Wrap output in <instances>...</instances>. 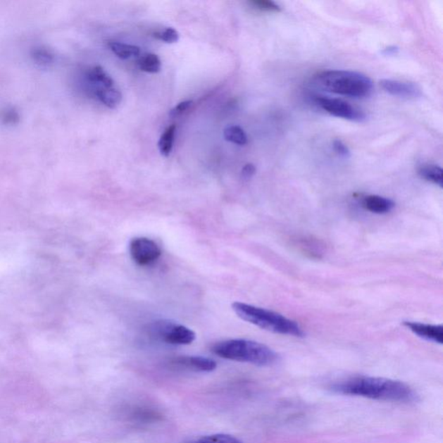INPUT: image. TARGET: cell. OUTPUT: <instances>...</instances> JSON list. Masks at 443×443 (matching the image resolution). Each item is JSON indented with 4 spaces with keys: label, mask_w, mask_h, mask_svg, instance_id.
Segmentation results:
<instances>
[{
    "label": "cell",
    "mask_w": 443,
    "mask_h": 443,
    "mask_svg": "<svg viewBox=\"0 0 443 443\" xmlns=\"http://www.w3.org/2000/svg\"><path fill=\"white\" fill-rule=\"evenodd\" d=\"M333 392L342 395L389 402L411 403L418 400V394L404 382L389 378L358 376L337 382L331 385Z\"/></svg>",
    "instance_id": "obj_1"
},
{
    "label": "cell",
    "mask_w": 443,
    "mask_h": 443,
    "mask_svg": "<svg viewBox=\"0 0 443 443\" xmlns=\"http://www.w3.org/2000/svg\"><path fill=\"white\" fill-rule=\"evenodd\" d=\"M211 351L222 358L257 366H271L279 361V355L270 347L249 339L225 340L215 344Z\"/></svg>",
    "instance_id": "obj_2"
},
{
    "label": "cell",
    "mask_w": 443,
    "mask_h": 443,
    "mask_svg": "<svg viewBox=\"0 0 443 443\" xmlns=\"http://www.w3.org/2000/svg\"><path fill=\"white\" fill-rule=\"evenodd\" d=\"M318 88L340 96L353 98L370 96L373 92V82L367 75L357 71L327 70L320 72L313 79Z\"/></svg>",
    "instance_id": "obj_3"
},
{
    "label": "cell",
    "mask_w": 443,
    "mask_h": 443,
    "mask_svg": "<svg viewBox=\"0 0 443 443\" xmlns=\"http://www.w3.org/2000/svg\"><path fill=\"white\" fill-rule=\"evenodd\" d=\"M232 309L240 319L264 330L298 338L305 336L304 331L297 321L281 313L242 302H234Z\"/></svg>",
    "instance_id": "obj_4"
},
{
    "label": "cell",
    "mask_w": 443,
    "mask_h": 443,
    "mask_svg": "<svg viewBox=\"0 0 443 443\" xmlns=\"http://www.w3.org/2000/svg\"><path fill=\"white\" fill-rule=\"evenodd\" d=\"M146 331L151 338L175 346L190 344L196 339L192 329L168 320L153 321L146 325Z\"/></svg>",
    "instance_id": "obj_5"
},
{
    "label": "cell",
    "mask_w": 443,
    "mask_h": 443,
    "mask_svg": "<svg viewBox=\"0 0 443 443\" xmlns=\"http://www.w3.org/2000/svg\"><path fill=\"white\" fill-rule=\"evenodd\" d=\"M316 102L324 111L338 118L355 123H363L366 119V113L361 109L338 98L318 96L316 98Z\"/></svg>",
    "instance_id": "obj_6"
},
{
    "label": "cell",
    "mask_w": 443,
    "mask_h": 443,
    "mask_svg": "<svg viewBox=\"0 0 443 443\" xmlns=\"http://www.w3.org/2000/svg\"><path fill=\"white\" fill-rule=\"evenodd\" d=\"M132 259L139 266L153 264L160 258L161 249L154 241L146 237H136L130 242Z\"/></svg>",
    "instance_id": "obj_7"
},
{
    "label": "cell",
    "mask_w": 443,
    "mask_h": 443,
    "mask_svg": "<svg viewBox=\"0 0 443 443\" xmlns=\"http://www.w3.org/2000/svg\"><path fill=\"white\" fill-rule=\"evenodd\" d=\"M173 368L191 370L195 373H211L217 369V363L213 359L201 356H180L170 361Z\"/></svg>",
    "instance_id": "obj_8"
},
{
    "label": "cell",
    "mask_w": 443,
    "mask_h": 443,
    "mask_svg": "<svg viewBox=\"0 0 443 443\" xmlns=\"http://www.w3.org/2000/svg\"><path fill=\"white\" fill-rule=\"evenodd\" d=\"M380 86L386 93L403 99H418L422 96L421 88L414 82L384 79L380 81Z\"/></svg>",
    "instance_id": "obj_9"
},
{
    "label": "cell",
    "mask_w": 443,
    "mask_h": 443,
    "mask_svg": "<svg viewBox=\"0 0 443 443\" xmlns=\"http://www.w3.org/2000/svg\"><path fill=\"white\" fill-rule=\"evenodd\" d=\"M404 325L420 338L440 344L443 342L442 325L424 324L415 323V321H404Z\"/></svg>",
    "instance_id": "obj_10"
},
{
    "label": "cell",
    "mask_w": 443,
    "mask_h": 443,
    "mask_svg": "<svg viewBox=\"0 0 443 443\" xmlns=\"http://www.w3.org/2000/svg\"><path fill=\"white\" fill-rule=\"evenodd\" d=\"M363 209L374 214L383 215L391 212L396 206L393 200L378 195H368L362 199Z\"/></svg>",
    "instance_id": "obj_11"
},
{
    "label": "cell",
    "mask_w": 443,
    "mask_h": 443,
    "mask_svg": "<svg viewBox=\"0 0 443 443\" xmlns=\"http://www.w3.org/2000/svg\"><path fill=\"white\" fill-rule=\"evenodd\" d=\"M87 79L91 85L98 86V88L111 89L113 85V81L111 75L101 66H96L88 71Z\"/></svg>",
    "instance_id": "obj_12"
},
{
    "label": "cell",
    "mask_w": 443,
    "mask_h": 443,
    "mask_svg": "<svg viewBox=\"0 0 443 443\" xmlns=\"http://www.w3.org/2000/svg\"><path fill=\"white\" fill-rule=\"evenodd\" d=\"M97 99L104 104L106 107L116 108L123 100V94L116 89L97 88L96 90Z\"/></svg>",
    "instance_id": "obj_13"
},
{
    "label": "cell",
    "mask_w": 443,
    "mask_h": 443,
    "mask_svg": "<svg viewBox=\"0 0 443 443\" xmlns=\"http://www.w3.org/2000/svg\"><path fill=\"white\" fill-rule=\"evenodd\" d=\"M418 174L423 180L442 188V170L440 166L433 164L423 165L418 169Z\"/></svg>",
    "instance_id": "obj_14"
},
{
    "label": "cell",
    "mask_w": 443,
    "mask_h": 443,
    "mask_svg": "<svg viewBox=\"0 0 443 443\" xmlns=\"http://www.w3.org/2000/svg\"><path fill=\"white\" fill-rule=\"evenodd\" d=\"M109 48L119 58L123 60L130 59L137 56L141 53V50L135 45L119 43V42H111L108 44Z\"/></svg>",
    "instance_id": "obj_15"
},
{
    "label": "cell",
    "mask_w": 443,
    "mask_h": 443,
    "mask_svg": "<svg viewBox=\"0 0 443 443\" xmlns=\"http://www.w3.org/2000/svg\"><path fill=\"white\" fill-rule=\"evenodd\" d=\"M176 126L173 124L163 132L158 141V150L162 156L168 157L173 149L174 138H175Z\"/></svg>",
    "instance_id": "obj_16"
},
{
    "label": "cell",
    "mask_w": 443,
    "mask_h": 443,
    "mask_svg": "<svg viewBox=\"0 0 443 443\" xmlns=\"http://www.w3.org/2000/svg\"><path fill=\"white\" fill-rule=\"evenodd\" d=\"M138 66L139 70L146 73L156 74L161 70V61L157 55L149 53L139 58Z\"/></svg>",
    "instance_id": "obj_17"
},
{
    "label": "cell",
    "mask_w": 443,
    "mask_h": 443,
    "mask_svg": "<svg viewBox=\"0 0 443 443\" xmlns=\"http://www.w3.org/2000/svg\"><path fill=\"white\" fill-rule=\"evenodd\" d=\"M223 136L227 142L236 144L238 146H244L248 143L247 135L242 127L230 126L223 131Z\"/></svg>",
    "instance_id": "obj_18"
},
{
    "label": "cell",
    "mask_w": 443,
    "mask_h": 443,
    "mask_svg": "<svg viewBox=\"0 0 443 443\" xmlns=\"http://www.w3.org/2000/svg\"><path fill=\"white\" fill-rule=\"evenodd\" d=\"M299 247L302 249L303 252L308 254L313 257H318V258H320V256L324 254V245L321 244L319 241L312 239V238H309V239L303 238L299 242Z\"/></svg>",
    "instance_id": "obj_19"
},
{
    "label": "cell",
    "mask_w": 443,
    "mask_h": 443,
    "mask_svg": "<svg viewBox=\"0 0 443 443\" xmlns=\"http://www.w3.org/2000/svg\"><path fill=\"white\" fill-rule=\"evenodd\" d=\"M130 416L132 421H136L139 423L157 421L158 418H160V415L157 413V411H154L150 408H135V410H132Z\"/></svg>",
    "instance_id": "obj_20"
},
{
    "label": "cell",
    "mask_w": 443,
    "mask_h": 443,
    "mask_svg": "<svg viewBox=\"0 0 443 443\" xmlns=\"http://www.w3.org/2000/svg\"><path fill=\"white\" fill-rule=\"evenodd\" d=\"M190 443H244L233 435L227 434H215L206 435Z\"/></svg>",
    "instance_id": "obj_21"
},
{
    "label": "cell",
    "mask_w": 443,
    "mask_h": 443,
    "mask_svg": "<svg viewBox=\"0 0 443 443\" xmlns=\"http://www.w3.org/2000/svg\"><path fill=\"white\" fill-rule=\"evenodd\" d=\"M155 39L164 42L166 44L177 43L180 39V34L175 29L168 27L158 30L153 34Z\"/></svg>",
    "instance_id": "obj_22"
},
{
    "label": "cell",
    "mask_w": 443,
    "mask_h": 443,
    "mask_svg": "<svg viewBox=\"0 0 443 443\" xmlns=\"http://www.w3.org/2000/svg\"><path fill=\"white\" fill-rule=\"evenodd\" d=\"M251 4L256 9L267 11V13H280L282 11L277 4L270 0H253Z\"/></svg>",
    "instance_id": "obj_23"
},
{
    "label": "cell",
    "mask_w": 443,
    "mask_h": 443,
    "mask_svg": "<svg viewBox=\"0 0 443 443\" xmlns=\"http://www.w3.org/2000/svg\"><path fill=\"white\" fill-rule=\"evenodd\" d=\"M333 150L339 156L348 158L351 157V151L346 144L339 139H335L332 142Z\"/></svg>",
    "instance_id": "obj_24"
},
{
    "label": "cell",
    "mask_w": 443,
    "mask_h": 443,
    "mask_svg": "<svg viewBox=\"0 0 443 443\" xmlns=\"http://www.w3.org/2000/svg\"><path fill=\"white\" fill-rule=\"evenodd\" d=\"M192 104V101H181L170 111L169 116L173 117V118H175V117L183 115V113L191 107Z\"/></svg>",
    "instance_id": "obj_25"
},
{
    "label": "cell",
    "mask_w": 443,
    "mask_h": 443,
    "mask_svg": "<svg viewBox=\"0 0 443 443\" xmlns=\"http://www.w3.org/2000/svg\"><path fill=\"white\" fill-rule=\"evenodd\" d=\"M256 173V166H254L253 164H251V163H249V164L245 165L244 166V168L242 169V180H249L251 179V177L255 175Z\"/></svg>",
    "instance_id": "obj_26"
},
{
    "label": "cell",
    "mask_w": 443,
    "mask_h": 443,
    "mask_svg": "<svg viewBox=\"0 0 443 443\" xmlns=\"http://www.w3.org/2000/svg\"><path fill=\"white\" fill-rule=\"evenodd\" d=\"M399 48L392 45V46L385 48L384 50L382 51V54L386 56H393L399 54Z\"/></svg>",
    "instance_id": "obj_27"
}]
</instances>
